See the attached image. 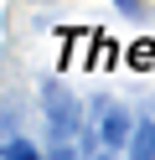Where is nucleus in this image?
I'll return each mask as SVG.
<instances>
[{"instance_id":"1","label":"nucleus","mask_w":155,"mask_h":160,"mask_svg":"<svg viewBox=\"0 0 155 160\" xmlns=\"http://www.w3.org/2000/svg\"><path fill=\"white\" fill-rule=\"evenodd\" d=\"M134 160H155V129H140L134 134Z\"/></svg>"},{"instance_id":"2","label":"nucleus","mask_w":155,"mask_h":160,"mask_svg":"<svg viewBox=\"0 0 155 160\" xmlns=\"http://www.w3.org/2000/svg\"><path fill=\"white\" fill-rule=\"evenodd\" d=\"M10 160H36V155H31L26 145H16V150H10Z\"/></svg>"},{"instance_id":"3","label":"nucleus","mask_w":155,"mask_h":160,"mask_svg":"<svg viewBox=\"0 0 155 160\" xmlns=\"http://www.w3.org/2000/svg\"><path fill=\"white\" fill-rule=\"evenodd\" d=\"M119 5H124V11H140V0H119Z\"/></svg>"}]
</instances>
